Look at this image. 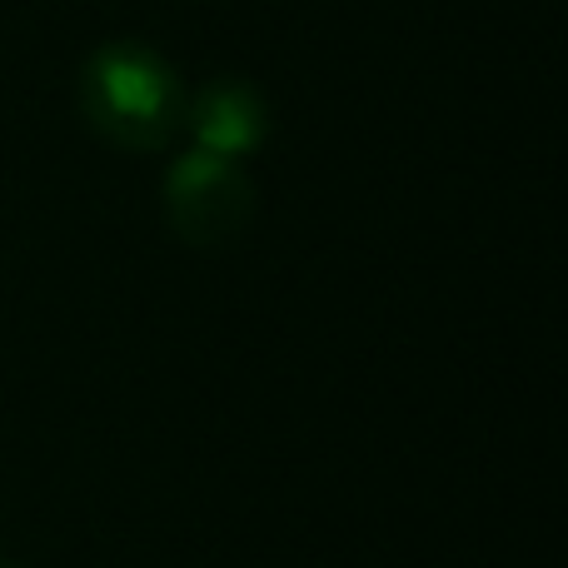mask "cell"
Listing matches in <instances>:
<instances>
[{
  "instance_id": "obj_3",
  "label": "cell",
  "mask_w": 568,
  "mask_h": 568,
  "mask_svg": "<svg viewBox=\"0 0 568 568\" xmlns=\"http://www.w3.org/2000/svg\"><path fill=\"white\" fill-rule=\"evenodd\" d=\"M195 125H200V135H205V145L215 150V155H240V150H250L260 140L265 115H260V105H255L250 90L225 85V90H215V95H205Z\"/></svg>"
},
{
  "instance_id": "obj_2",
  "label": "cell",
  "mask_w": 568,
  "mask_h": 568,
  "mask_svg": "<svg viewBox=\"0 0 568 568\" xmlns=\"http://www.w3.org/2000/svg\"><path fill=\"white\" fill-rule=\"evenodd\" d=\"M165 205H170L175 235L185 240V245L210 250L245 230L255 200H250L245 175L230 165V155L205 150V155H185L175 165V175H170V185H165Z\"/></svg>"
},
{
  "instance_id": "obj_1",
  "label": "cell",
  "mask_w": 568,
  "mask_h": 568,
  "mask_svg": "<svg viewBox=\"0 0 568 568\" xmlns=\"http://www.w3.org/2000/svg\"><path fill=\"white\" fill-rule=\"evenodd\" d=\"M85 110L110 140L150 150L175 125V85L140 50H115V55H100L90 65Z\"/></svg>"
},
{
  "instance_id": "obj_4",
  "label": "cell",
  "mask_w": 568,
  "mask_h": 568,
  "mask_svg": "<svg viewBox=\"0 0 568 568\" xmlns=\"http://www.w3.org/2000/svg\"><path fill=\"white\" fill-rule=\"evenodd\" d=\"M0 568H16V564H0Z\"/></svg>"
}]
</instances>
